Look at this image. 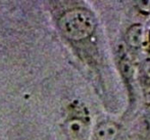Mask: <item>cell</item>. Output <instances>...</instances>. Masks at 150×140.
Returning <instances> with one entry per match:
<instances>
[{"label": "cell", "mask_w": 150, "mask_h": 140, "mask_svg": "<svg viewBox=\"0 0 150 140\" xmlns=\"http://www.w3.org/2000/svg\"><path fill=\"white\" fill-rule=\"evenodd\" d=\"M58 26L67 38L80 41L92 35L96 27V22L89 10L85 8H74L60 16Z\"/></svg>", "instance_id": "6da1fadb"}, {"label": "cell", "mask_w": 150, "mask_h": 140, "mask_svg": "<svg viewBox=\"0 0 150 140\" xmlns=\"http://www.w3.org/2000/svg\"><path fill=\"white\" fill-rule=\"evenodd\" d=\"M65 131L71 140H85L88 134V127L81 119H71L67 121Z\"/></svg>", "instance_id": "7a4b0ae2"}, {"label": "cell", "mask_w": 150, "mask_h": 140, "mask_svg": "<svg viewBox=\"0 0 150 140\" xmlns=\"http://www.w3.org/2000/svg\"><path fill=\"white\" fill-rule=\"evenodd\" d=\"M119 133V126L111 121L100 123L95 129V137L97 140H115Z\"/></svg>", "instance_id": "3957f363"}, {"label": "cell", "mask_w": 150, "mask_h": 140, "mask_svg": "<svg viewBox=\"0 0 150 140\" xmlns=\"http://www.w3.org/2000/svg\"><path fill=\"white\" fill-rule=\"evenodd\" d=\"M126 41L129 46L133 48H138L142 45L144 41V28L142 25H133L127 31Z\"/></svg>", "instance_id": "277c9868"}, {"label": "cell", "mask_w": 150, "mask_h": 140, "mask_svg": "<svg viewBox=\"0 0 150 140\" xmlns=\"http://www.w3.org/2000/svg\"><path fill=\"white\" fill-rule=\"evenodd\" d=\"M120 69L122 74L127 79H130L133 76V65L128 57H122V58H120Z\"/></svg>", "instance_id": "5b68a950"}, {"label": "cell", "mask_w": 150, "mask_h": 140, "mask_svg": "<svg viewBox=\"0 0 150 140\" xmlns=\"http://www.w3.org/2000/svg\"><path fill=\"white\" fill-rule=\"evenodd\" d=\"M136 3L141 12L150 14V0H139Z\"/></svg>", "instance_id": "8992f818"}, {"label": "cell", "mask_w": 150, "mask_h": 140, "mask_svg": "<svg viewBox=\"0 0 150 140\" xmlns=\"http://www.w3.org/2000/svg\"><path fill=\"white\" fill-rule=\"evenodd\" d=\"M145 118H146V122H147V124H148V126H149V128H150V105L146 109Z\"/></svg>", "instance_id": "52a82bcc"}]
</instances>
